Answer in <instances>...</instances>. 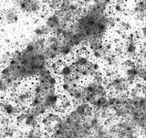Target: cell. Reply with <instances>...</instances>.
Listing matches in <instances>:
<instances>
[{
  "instance_id": "cell-1",
  "label": "cell",
  "mask_w": 146,
  "mask_h": 138,
  "mask_svg": "<svg viewBox=\"0 0 146 138\" xmlns=\"http://www.w3.org/2000/svg\"><path fill=\"white\" fill-rule=\"evenodd\" d=\"M106 86L111 94L128 95L132 84L127 80L123 73H117L115 76L107 79Z\"/></svg>"
},
{
  "instance_id": "cell-2",
  "label": "cell",
  "mask_w": 146,
  "mask_h": 138,
  "mask_svg": "<svg viewBox=\"0 0 146 138\" xmlns=\"http://www.w3.org/2000/svg\"><path fill=\"white\" fill-rule=\"evenodd\" d=\"M32 96H33V94H32L30 89V85L24 86L22 84L19 89L13 91L8 97L11 98L14 103L20 110V112H23L27 111L29 108V103L32 99Z\"/></svg>"
},
{
  "instance_id": "cell-3",
  "label": "cell",
  "mask_w": 146,
  "mask_h": 138,
  "mask_svg": "<svg viewBox=\"0 0 146 138\" xmlns=\"http://www.w3.org/2000/svg\"><path fill=\"white\" fill-rule=\"evenodd\" d=\"M35 81L38 82L40 85H42L47 91L58 90L59 82H60V79L58 76L49 67L44 69L36 78Z\"/></svg>"
},
{
  "instance_id": "cell-4",
  "label": "cell",
  "mask_w": 146,
  "mask_h": 138,
  "mask_svg": "<svg viewBox=\"0 0 146 138\" xmlns=\"http://www.w3.org/2000/svg\"><path fill=\"white\" fill-rule=\"evenodd\" d=\"M62 117L63 115L57 112H49L39 119V126L48 135H50L57 129Z\"/></svg>"
},
{
  "instance_id": "cell-5",
  "label": "cell",
  "mask_w": 146,
  "mask_h": 138,
  "mask_svg": "<svg viewBox=\"0 0 146 138\" xmlns=\"http://www.w3.org/2000/svg\"><path fill=\"white\" fill-rule=\"evenodd\" d=\"M128 96L132 100L136 107H143L146 105V83L137 81L131 86Z\"/></svg>"
},
{
  "instance_id": "cell-6",
  "label": "cell",
  "mask_w": 146,
  "mask_h": 138,
  "mask_svg": "<svg viewBox=\"0 0 146 138\" xmlns=\"http://www.w3.org/2000/svg\"><path fill=\"white\" fill-rule=\"evenodd\" d=\"M75 68L72 62L70 61H65V59L62 61L61 65L56 71V74L60 80H75Z\"/></svg>"
},
{
  "instance_id": "cell-7",
  "label": "cell",
  "mask_w": 146,
  "mask_h": 138,
  "mask_svg": "<svg viewBox=\"0 0 146 138\" xmlns=\"http://www.w3.org/2000/svg\"><path fill=\"white\" fill-rule=\"evenodd\" d=\"M24 138H48V135L39 125L26 129L23 133Z\"/></svg>"
},
{
  "instance_id": "cell-8",
  "label": "cell",
  "mask_w": 146,
  "mask_h": 138,
  "mask_svg": "<svg viewBox=\"0 0 146 138\" xmlns=\"http://www.w3.org/2000/svg\"><path fill=\"white\" fill-rule=\"evenodd\" d=\"M73 106H74V103L70 98H68L67 96L62 95L60 103H59V105L56 112L61 114V115H65L73 108Z\"/></svg>"
},
{
  "instance_id": "cell-9",
  "label": "cell",
  "mask_w": 146,
  "mask_h": 138,
  "mask_svg": "<svg viewBox=\"0 0 146 138\" xmlns=\"http://www.w3.org/2000/svg\"><path fill=\"white\" fill-rule=\"evenodd\" d=\"M3 17L6 23H7L8 25H13L16 24L18 22L19 19V17H18V13L15 8L13 7H9L7 8L5 13L3 14Z\"/></svg>"
},
{
  "instance_id": "cell-10",
  "label": "cell",
  "mask_w": 146,
  "mask_h": 138,
  "mask_svg": "<svg viewBox=\"0 0 146 138\" xmlns=\"http://www.w3.org/2000/svg\"><path fill=\"white\" fill-rule=\"evenodd\" d=\"M33 37L34 38H47L49 35H51V31L48 27L46 26L45 23L38 24L33 29Z\"/></svg>"
},
{
  "instance_id": "cell-11",
  "label": "cell",
  "mask_w": 146,
  "mask_h": 138,
  "mask_svg": "<svg viewBox=\"0 0 146 138\" xmlns=\"http://www.w3.org/2000/svg\"><path fill=\"white\" fill-rule=\"evenodd\" d=\"M133 27H134V23L132 20L129 19H121L120 23L117 27V29L120 30L122 33H129V32L133 31Z\"/></svg>"
},
{
  "instance_id": "cell-12",
  "label": "cell",
  "mask_w": 146,
  "mask_h": 138,
  "mask_svg": "<svg viewBox=\"0 0 146 138\" xmlns=\"http://www.w3.org/2000/svg\"><path fill=\"white\" fill-rule=\"evenodd\" d=\"M110 9H111V12L112 14H114V15H116L118 17L123 16L127 11V7L125 6V4L116 2V1L113 2V4L111 5V7Z\"/></svg>"
},
{
  "instance_id": "cell-13",
  "label": "cell",
  "mask_w": 146,
  "mask_h": 138,
  "mask_svg": "<svg viewBox=\"0 0 146 138\" xmlns=\"http://www.w3.org/2000/svg\"><path fill=\"white\" fill-rule=\"evenodd\" d=\"M136 59L141 63L146 64V44L141 43L140 51H139V55H138V57H137Z\"/></svg>"
},
{
  "instance_id": "cell-14",
  "label": "cell",
  "mask_w": 146,
  "mask_h": 138,
  "mask_svg": "<svg viewBox=\"0 0 146 138\" xmlns=\"http://www.w3.org/2000/svg\"><path fill=\"white\" fill-rule=\"evenodd\" d=\"M3 66H4V65H3V64H2V62L0 61V71H1V69L3 68Z\"/></svg>"
},
{
  "instance_id": "cell-15",
  "label": "cell",
  "mask_w": 146,
  "mask_h": 138,
  "mask_svg": "<svg viewBox=\"0 0 146 138\" xmlns=\"http://www.w3.org/2000/svg\"><path fill=\"white\" fill-rule=\"evenodd\" d=\"M48 138H50V137H49V136H48Z\"/></svg>"
}]
</instances>
